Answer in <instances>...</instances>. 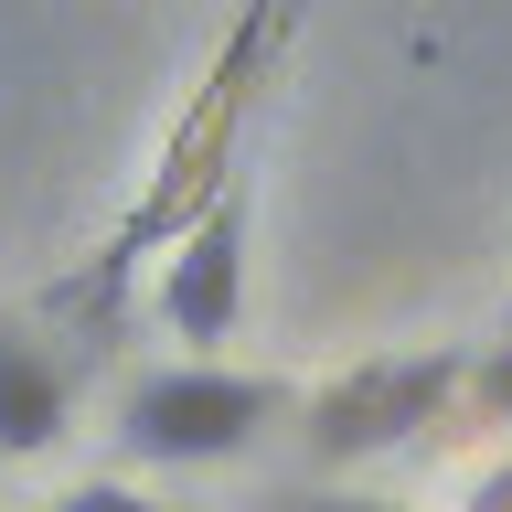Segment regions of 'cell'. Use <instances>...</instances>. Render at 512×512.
Wrapping results in <instances>:
<instances>
[{"instance_id":"1","label":"cell","mask_w":512,"mask_h":512,"mask_svg":"<svg viewBox=\"0 0 512 512\" xmlns=\"http://www.w3.org/2000/svg\"><path fill=\"white\" fill-rule=\"evenodd\" d=\"M278 416V384L267 374H224V363H160V374L128 384L118 438L139 459H235Z\"/></svg>"},{"instance_id":"2","label":"cell","mask_w":512,"mask_h":512,"mask_svg":"<svg viewBox=\"0 0 512 512\" xmlns=\"http://www.w3.org/2000/svg\"><path fill=\"white\" fill-rule=\"evenodd\" d=\"M448 395H459V363L448 352H384V363H352L310 395V459L342 470V459H374V448H406L416 427H438Z\"/></svg>"},{"instance_id":"3","label":"cell","mask_w":512,"mask_h":512,"mask_svg":"<svg viewBox=\"0 0 512 512\" xmlns=\"http://www.w3.org/2000/svg\"><path fill=\"white\" fill-rule=\"evenodd\" d=\"M246 171H224L203 192V214L171 235L160 256V320L182 331V342H224L235 320H246Z\"/></svg>"},{"instance_id":"4","label":"cell","mask_w":512,"mask_h":512,"mask_svg":"<svg viewBox=\"0 0 512 512\" xmlns=\"http://www.w3.org/2000/svg\"><path fill=\"white\" fill-rule=\"evenodd\" d=\"M64 416H75V384H64V363L0 331V459H43V448L64 438Z\"/></svg>"},{"instance_id":"5","label":"cell","mask_w":512,"mask_h":512,"mask_svg":"<svg viewBox=\"0 0 512 512\" xmlns=\"http://www.w3.org/2000/svg\"><path fill=\"white\" fill-rule=\"evenodd\" d=\"M459 395H470V406H480V416H512V342H502V352H491V363H480V374H470V384H459Z\"/></svg>"},{"instance_id":"6","label":"cell","mask_w":512,"mask_h":512,"mask_svg":"<svg viewBox=\"0 0 512 512\" xmlns=\"http://www.w3.org/2000/svg\"><path fill=\"white\" fill-rule=\"evenodd\" d=\"M43 512H160V502H139L128 480H86V491H64V502H43Z\"/></svg>"},{"instance_id":"7","label":"cell","mask_w":512,"mask_h":512,"mask_svg":"<svg viewBox=\"0 0 512 512\" xmlns=\"http://www.w3.org/2000/svg\"><path fill=\"white\" fill-rule=\"evenodd\" d=\"M288 512H406V502H374V491H320V502H288Z\"/></svg>"},{"instance_id":"8","label":"cell","mask_w":512,"mask_h":512,"mask_svg":"<svg viewBox=\"0 0 512 512\" xmlns=\"http://www.w3.org/2000/svg\"><path fill=\"white\" fill-rule=\"evenodd\" d=\"M459 512H512V459H502V470H491V480H480V491H470V502H459Z\"/></svg>"}]
</instances>
